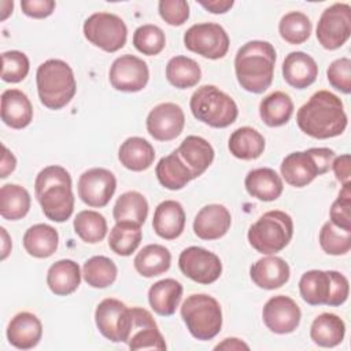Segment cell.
Wrapping results in <instances>:
<instances>
[{"instance_id": "cell-40", "label": "cell", "mask_w": 351, "mask_h": 351, "mask_svg": "<svg viewBox=\"0 0 351 351\" xmlns=\"http://www.w3.org/2000/svg\"><path fill=\"white\" fill-rule=\"evenodd\" d=\"M141 226L133 222L121 221L114 225L108 236V247L121 256L132 255L141 243Z\"/></svg>"}, {"instance_id": "cell-51", "label": "cell", "mask_w": 351, "mask_h": 351, "mask_svg": "<svg viewBox=\"0 0 351 351\" xmlns=\"http://www.w3.org/2000/svg\"><path fill=\"white\" fill-rule=\"evenodd\" d=\"M332 169L335 171V176L337 181H340L343 185L350 182V176H351V158L348 154L340 155L333 159L332 162Z\"/></svg>"}, {"instance_id": "cell-1", "label": "cell", "mask_w": 351, "mask_h": 351, "mask_svg": "<svg viewBox=\"0 0 351 351\" xmlns=\"http://www.w3.org/2000/svg\"><path fill=\"white\" fill-rule=\"evenodd\" d=\"M299 129L310 137L325 140L340 136L347 128L343 101L329 90L315 92L296 114Z\"/></svg>"}, {"instance_id": "cell-23", "label": "cell", "mask_w": 351, "mask_h": 351, "mask_svg": "<svg viewBox=\"0 0 351 351\" xmlns=\"http://www.w3.org/2000/svg\"><path fill=\"white\" fill-rule=\"evenodd\" d=\"M254 284L262 289H277L289 280V265L280 256L269 255L258 259L250 269Z\"/></svg>"}, {"instance_id": "cell-27", "label": "cell", "mask_w": 351, "mask_h": 351, "mask_svg": "<svg viewBox=\"0 0 351 351\" xmlns=\"http://www.w3.org/2000/svg\"><path fill=\"white\" fill-rule=\"evenodd\" d=\"M244 185L252 197L262 202H273L278 199L284 189L281 177L270 167L250 170L245 176Z\"/></svg>"}, {"instance_id": "cell-21", "label": "cell", "mask_w": 351, "mask_h": 351, "mask_svg": "<svg viewBox=\"0 0 351 351\" xmlns=\"http://www.w3.org/2000/svg\"><path fill=\"white\" fill-rule=\"evenodd\" d=\"M232 217L222 204H207L199 210L193 219V232L202 240H217L230 228Z\"/></svg>"}, {"instance_id": "cell-55", "label": "cell", "mask_w": 351, "mask_h": 351, "mask_svg": "<svg viewBox=\"0 0 351 351\" xmlns=\"http://www.w3.org/2000/svg\"><path fill=\"white\" fill-rule=\"evenodd\" d=\"M1 230V234H3V239H4V244H3V254H1V259H5L8 252H10V247H11V241L8 240V234L5 232L4 228H0Z\"/></svg>"}, {"instance_id": "cell-13", "label": "cell", "mask_w": 351, "mask_h": 351, "mask_svg": "<svg viewBox=\"0 0 351 351\" xmlns=\"http://www.w3.org/2000/svg\"><path fill=\"white\" fill-rule=\"evenodd\" d=\"M99 332L112 343H126L130 326V308L118 299H103L95 311Z\"/></svg>"}, {"instance_id": "cell-14", "label": "cell", "mask_w": 351, "mask_h": 351, "mask_svg": "<svg viewBox=\"0 0 351 351\" xmlns=\"http://www.w3.org/2000/svg\"><path fill=\"white\" fill-rule=\"evenodd\" d=\"M178 266L184 276L204 285L217 281L222 273L221 259L214 252L196 245L180 254Z\"/></svg>"}, {"instance_id": "cell-56", "label": "cell", "mask_w": 351, "mask_h": 351, "mask_svg": "<svg viewBox=\"0 0 351 351\" xmlns=\"http://www.w3.org/2000/svg\"><path fill=\"white\" fill-rule=\"evenodd\" d=\"M0 5L3 7V11H1V21L7 19V16L10 14H12V8H14V3L12 1H1Z\"/></svg>"}, {"instance_id": "cell-16", "label": "cell", "mask_w": 351, "mask_h": 351, "mask_svg": "<svg viewBox=\"0 0 351 351\" xmlns=\"http://www.w3.org/2000/svg\"><path fill=\"white\" fill-rule=\"evenodd\" d=\"M108 75L114 89L132 93L145 88L149 80V70L143 59L126 53L112 62Z\"/></svg>"}, {"instance_id": "cell-30", "label": "cell", "mask_w": 351, "mask_h": 351, "mask_svg": "<svg viewBox=\"0 0 351 351\" xmlns=\"http://www.w3.org/2000/svg\"><path fill=\"white\" fill-rule=\"evenodd\" d=\"M81 282L78 263L71 259H60L51 265L47 273V285L52 293L66 296L73 293Z\"/></svg>"}, {"instance_id": "cell-44", "label": "cell", "mask_w": 351, "mask_h": 351, "mask_svg": "<svg viewBox=\"0 0 351 351\" xmlns=\"http://www.w3.org/2000/svg\"><path fill=\"white\" fill-rule=\"evenodd\" d=\"M134 48L147 56L158 55L166 45L163 30L156 25H141L133 33Z\"/></svg>"}, {"instance_id": "cell-28", "label": "cell", "mask_w": 351, "mask_h": 351, "mask_svg": "<svg viewBox=\"0 0 351 351\" xmlns=\"http://www.w3.org/2000/svg\"><path fill=\"white\" fill-rule=\"evenodd\" d=\"M182 291L181 282L174 278L159 280L148 289V303L156 314L173 315L181 302Z\"/></svg>"}, {"instance_id": "cell-36", "label": "cell", "mask_w": 351, "mask_h": 351, "mask_svg": "<svg viewBox=\"0 0 351 351\" xmlns=\"http://www.w3.org/2000/svg\"><path fill=\"white\" fill-rule=\"evenodd\" d=\"M30 195L18 184H5L0 188V215L8 221L22 219L30 210Z\"/></svg>"}, {"instance_id": "cell-46", "label": "cell", "mask_w": 351, "mask_h": 351, "mask_svg": "<svg viewBox=\"0 0 351 351\" xmlns=\"http://www.w3.org/2000/svg\"><path fill=\"white\" fill-rule=\"evenodd\" d=\"M1 80L5 82L16 84L23 81L30 69L29 58L21 51H5L1 53Z\"/></svg>"}, {"instance_id": "cell-50", "label": "cell", "mask_w": 351, "mask_h": 351, "mask_svg": "<svg viewBox=\"0 0 351 351\" xmlns=\"http://www.w3.org/2000/svg\"><path fill=\"white\" fill-rule=\"evenodd\" d=\"M56 7L53 0H22L21 8L22 12L30 18L43 19L49 16Z\"/></svg>"}, {"instance_id": "cell-6", "label": "cell", "mask_w": 351, "mask_h": 351, "mask_svg": "<svg viewBox=\"0 0 351 351\" xmlns=\"http://www.w3.org/2000/svg\"><path fill=\"white\" fill-rule=\"evenodd\" d=\"M189 107L192 115L211 126V128H228L239 115L236 101L215 85H202L191 96Z\"/></svg>"}, {"instance_id": "cell-52", "label": "cell", "mask_w": 351, "mask_h": 351, "mask_svg": "<svg viewBox=\"0 0 351 351\" xmlns=\"http://www.w3.org/2000/svg\"><path fill=\"white\" fill-rule=\"evenodd\" d=\"M199 4L211 14H225L233 7L234 1L233 0H208V1L200 0Z\"/></svg>"}, {"instance_id": "cell-22", "label": "cell", "mask_w": 351, "mask_h": 351, "mask_svg": "<svg viewBox=\"0 0 351 351\" xmlns=\"http://www.w3.org/2000/svg\"><path fill=\"white\" fill-rule=\"evenodd\" d=\"M43 336L41 321L29 311L15 314L7 326V340L19 350H30L38 344Z\"/></svg>"}, {"instance_id": "cell-32", "label": "cell", "mask_w": 351, "mask_h": 351, "mask_svg": "<svg viewBox=\"0 0 351 351\" xmlns=\"http://www.w3.org/2000/svg\"><path fill=\"white\" fill-rule=\"evenodd\" d=\"M59 244V234L55 228L47 223H36L23 234V247L34 258L51 256Z\"/></svg>"}, {"instance_id": "cell-24", "label": "cell", "mask_w": 351, "mask_h": 351, "mask_svg": "<svg viewBox=\"0 0 351 351\" xmlns=\"http://www.w3.org/2000/svg\"><path fill=\"white\" fill-rule=\"evenodd\" d=\"M318 66L315 60L302 51L289 52L282 62V77L295 89H306L315 82Z\"/></svg>"}, {"instance_id": "cell-34", "label": "cell", "mask_w": 351, "mask_h": 351, "mask_svg": "<svg viewBox=\"0 0 351 351\" xmlns=\"http://www.w3.org/2000/svg\"><path fill=\"white\" fill-rule=\"evenodd\" d=\"M228 148L234 158L252 160L263 154L265 137L254 128L241 126L230 134Z\"/></svg>"}, {"instance_id": "cell-17", "label": "cell", "mask_w": 351, "mask_h": 351, "mask_svg": "<svg viewBox=\"0 0 351 351\" xmlns=\"http://www.w3.org/2000/svg\"><path fill=\"white\" fill-rule=\"evenodd\" d=\"M262 318L269 330L277 335H287L299 326L302 311L293 299L277 295L265 303Z\"/></svg>"}, {"instance_id": "cell-53", "label": "cell", "mask_w": 351, "mask_h": 351, "mask_svg": "<svg viewBox=\"0 0 351 351\" xmlns=\"http://www.w3.org/2000/svg\"><path fill=\"white\" fill-rule=\"evenodd\" d=\"M16 167V159L12 155V152L3 145V156H1V165H0V178L8 177L10 173H12Z\"/></svg>"}, {"instance_id": "cell-8", "label": "cell", "mask_w": 351, "mask_h": 351, "mask_svg": "<svg viewBox=\"0 0 351 351\" xmlns=\"http://www.w3.org/2000/svg\"><path fill=\"white\" fill-rule=\"evenodd\" d=\"M336 154L330 148H308L287 155L280 166L281 176L287 184L303 188L315 177L325 174L330 167Z\"/></svg>"}, {"instance_id": "cell-48", "label": "cell", "mask_w": 351, "mask_h": 351, "mask_svg": "<svg viewBox=\"0 0 351 351\" xmlns=\"http://www.w3.org/2000/svg\"><path fill=\"white\" fill-rule=\"evenodd\" d=\"M326 75L335 89L346 95L351 92V60L348 58L333 60L326 70Z\"/></svg>"}, {"instance_id": "cell-4", "label": "cell", "mask_w": 351, "mask_h": 351, "mask_svg": "<svg viewBox=\"0 0 351 351\" xmlns=\"http://www.w3.org/2000/svg\"><path fill=\"white\" fill-rule=\"evenodd\" d=\"M40 101L49 110H60L71 101L77 84L71 67L60 59H48L36 73Z\"/></svg>"}, {"instance_id": "cell-33", "label": "cell", "mask_w": 351, "mask_h": 351, "mask_svg": "<svg viewBox=\"0 0 351 351\" xmlns=\"http://www.w3.org/2000/svg\"><path fill=\"white\" fill-rule=\"evenodd\" d=\"M171 263L170 251L160 244H148L137 252L133 265L138 274L151 278L166 273Z\"/></svg>"}, {"instance_id": "cell-7", "label": "cell", "mask_w": 351, "mask_h": 351, "mask_svg": "<svg viewBox=\"0 0 351 351\" xmlns=\"http://www.w3.org/2000/svg\"><path fill=\"white\" fill-rule=\"evenodd\" d=\"M293 236V221L281 210L265 213L248 229V241L261 254L274 255L282 251Z\"/></svg>"}, {"instance_id": "cell-5", "label": "cell", "mask_w": 351, "mask_h": 351, "mask_svg": "<svg viewBox=\"0 0 351 351\" xmlns=\"http://www.w3.org/2000/svg\"><path fill=\"white\" fill-rule=\"evenodd\" d=\"M299 292L307 304L340 306L348 298L350 284L336 270H308L299 280Z\"/></svg>"}, {"instance_id": "cell-41", "label": "cell", "mask_w": 351, "mask_h": 351, "mask_svg": "<svg viewBox=\"0 0 351 351\" xmlns=\"http://www.w3.org/2000/svg\"><path fill=\"white\" fill-rule=\"evenodd\" d=\"M118 269L112 259L96 255L89 258L82 266V276L88 285L93 288H107L117 280Z\"/></svg>"}, {"instance_id": "cell-15", "label": "cell", "mask_w": 351, "mask_h": 351, "mask_svg": "<svg viewBox=\"0 0 351 351\" xmlns=\"http://www.w3.org/2000/svg\"><path fill=\"white\" fill-rule=\"evenodd\" d=\"M78 197L89 207H104L117 189L115 176L103 167H93L84 171L78 178Z\"/></svg>"}, {"instance_id": "cell-29", "label": "cell", "mask_w": 351, "mask_h": 351, "mask_svg": "<svg viewBox=\"0 0 351 351\" xmlns=\"http://www.w3.org/2000/svg\"><path fill=\"white\" fill-rule=\"evenodd\" d=\"M118 159L123 167L132 171H143L151 167L155 159V149L143 137L126 138L118 151Z\"/></svg>"}, {"instance_id": "cell-42", "label": "cell", "mask_w": 351, "mask_h": 351, "mask_svg": "<svg viewBox=\"0 0 351 351\" xmlns=\"http://www.w3.org/2000/svg\"><path fill=\"white\" fill-rule=\"evenodd\" d=\"M73 226L78 237L89 244L100 243L107 234L106 218L93 210L80 211L74 218Z\"/></svg>"}, {"instance_id": "cell-9", "label": "cell", "mask_w": 351, "mask_h": 351, "mask_svg": "<svg viewBox=\"0 0 351 351\" xmlns=\"http://www.w3.org/2000/svg\"><path fill=\"white\" fill-rule=\"evenodd\" d=\"M181 317L189 333L202 341L214 339L222 328L221 306L206 293L189 295L181 306Z\"/></svg>"}, {"instance_id": "cell-2", "label": "cell", "mask_w": 351, "mask_h": 351, "mask_svg": "<svg viewBox=\"0 0 351 351\" xmlns=\"http://www.w3.org/2000/svg\"><path fill=\"white\" fill-rule=\"evenodd\" d=\"M70 173L58 165L44 167L36 177L34 193L44 215L53 222L67 221L74 211Z\"/></svg>"}, {"instance_id": "cell-26", "label": "cell", "mask_w": 351, "mask_h": 351, "mask_svg": "<svg viewBox=\"0 0 351 351\" xmlns=\"http://www.w3.org/2000/svg\"><path fill=\"white\" fill-rule=\"evenodd\" d=\"M33 119V106L27 95L19 89L1 93V121L12 129H23Z\"/></svg>"}, {"instance_id": "cell-25", "label": "cell", "mask_w": 351, "mask_h": 351, "mask_svg": "<svg viewBox=\"0 0 351 351\" xmlns=\"http://www.w3.org/2000/svg\"><path fill=\"white\" fill-rule=\"evenodd\" d=\"M155 233L165 240H174L181 236L185 228V211L176 200H165L155 208L152 218Z\"/></svg>"}, {"instance_id": "cell-54", "label": "cell", "mask_w": 351, "mask_h": 351, "mask_svg": "<svg viewBox=\"0 0 351 351\" xmlns=\"http://www.w3.org/2000/svg\"><path fill=\"white\" fill-rule=\"evenodd\" d=\"M215 350H250L248 344L236 337H228L214 347Z\"/></svg>"}, {"instance_id": "cell-11", "label": "cell", "mask_w": 351, "mask_h": 351, "mask_svg": "<svg viewBox=\"0 0 351 351\" xmlns=\"http://www.w3.org/2000/svg\"><path fill=\"white\" fill-rule=\"evenodd\" d=\"M229 36L219 23L192 25L184 34V45L191 52L207 59H221L229 51Z\"/></svg>"}, {"instance_id": "cell-37", "label": "cell", "mask_w": 351, "mask_h": 351, "mask_svg": "<svg viewBox=\"0 0 351 351\" xmlns=\"http://www.w3.org/2000/svg\"><path fill=\"white\" fill-rule=\"evenodd\" d=\"M155 174L160 185L170 191L182 189L189 181L193 180L192 174L174 151L170 155L160 158L155 167Z\"/></svg>"}, {"instance_id": "cell-35", "label": "cell", "mask_w": 351, "mask_h": 351, "mask_svg": "<svg viewBox=\"0 0 351 351\" xmlns=\"http://www.w3.org/2000/svg\"><path fill=\"white\" fill-rule=\"evenodd\" d=\"M293 114V101L285 92L276 90L261 100L259 115L262 121L270 126L277 128L285 125Z\"/></svg>"}, {"instance_id": "cell-47", "label": "cell", "mask_w": 351, "mask_h": 351, "mask_svg": "<svg viewBox=\"0 0 351 351\" xmlns=\"http://www.w3.org/2000/svg\"><path fill=\"white\" fill-rule=\"evenodd\" d=\"M330 222L343 229L351 232V184L343 185L337 199L330 206Z\"/></svg>"}, {"instance_id": "cell-3", "label": "cell", "mask_w": 351, "mask_h": 351, "mask_svg": "<svg viewBox=\"0 0 351 351\" xmlns=\"http://www.w3.org/2000/svg\"><path fill=\"white\" fill-rule=\"evenodd\" d=\"M276 64L274 47L262 40H252L239 48L234 56V73L243 89L263 93L273 81Z\"/></svg>"}, {"instance_id": "cell-10", "label": "cell", "mask_w": 351, "mask_h": 351, "mask_svg": "<svg viewBox=\"0 0 351 351\" xmlns=\"http://www.w3.org/2000/svg\"><path fill=\"white\" fill-rule=\"evenodd\" d=\"M84 36L95 47L111 53L125 47L128 27L115 14L95 12L84 22Z\"/></svg>"}, {"instance_id": "cell-20", "label": "cell", "mask_w": 351, "mask_h": 351, "mask_svg": "<svg viewBox=\"0 0 351 351\" xmlns=\"http://www.w3.org/2000/svg\"><path fill=\"white\" fill-rule=\"evenodd\" d=\"M180 160L189 170L193 180L202 176L214 160L213 145L200 136H188L180 147L174 149Z\"/></svg>"}, {"instance_id": "cell-45", "label": "cell", "mask_w": 351, "mask_h": 351, "mask_svg": "<svg viewBox=\"0 0 351 351\" xmlns=\"http://www.w3.org/2000/svg\"><path fill=\"white\" fill-rule=\"evenodd\" d=\"M319 245L328 255H344L351 250V232L328 221L319 230Z\"/></svg>"}, {"instance_id": "cell-19", "label": "cell", "mask_w": 351, "mask_h": 351, "mask_svg": "<svg viewBox=\"0 0 351 351\" xmlns=\"http://www.w3.org/2000/svg\"><path fill=\"white\" fill-rule=\"evenodd\" d=\"M145 125L147 132L155 140L170 141L182 133L185 115L178 104L160 103L149 111Z\"/></svg>"}, {"instance_id": "cell-12", "label": "cell", "mask_w": 351, "mask_h": 351, "mask_svg": "<svg viewBox=\"0 0 351 351\" xmlns=\"http://www.w3.org/2000/svg\"><path fill=\"white\" fill-rule=\"evenodd\" d=\"M317 40L329 51L340 48L351 34V7L335 3L325 8L317 23Z\"/></svg>"}, {"instance_id": "cell-49", "label": "cell", "mask_w": 351, "mask_h": 351, "mask_svg": "<svg viewBox=\"0 0 351 351\" xmlns=\"http://www.w3.org/2000/svg\"><path fill=\"white\" fill-rule=\"evenodd\" d=\"M158 10L160 18L171 26H181L189 18V4L185 0H160Z\"/></svg>"}, {"instance_id": "cell-31", "label": "cell", "mask_w": 351, "mask_h": 351, "mask_svg": "<svg viewBox=\"0 0 351 351\" xmlns=\"http://www.w3.org/2000/svg\"><path fill=\"white\" fill-rule=\"evenodd\" d=\"M346 335L344 321L333 313H322L314 318L310 328L311 340L319 347H336Z\"/></svg>"}, {"instance_id": "cell-18", "label": "cell", "mask_w": 351, "mask_h": 351, "mask_svg": "<svg viewBox=\"0 0 351 351\" xmlns=\"http://www.w3.org/2000/svg\"><path fill=\"white\" fill-rule=\"evenodd\" d=\"M126 344L130 350H166V343L151 313L143 307L130 308V326Z\"/></svg>"}, {"instance_id": "cell-38", "label": "cell", "mask_w": 351, "mask_h": 351, "mask_svg": "<svg viewBox=\"0 0 351 351\" xmlns=\"http://www.w3.org/2000/svg\"><path fill=\"white\" fill-rule=\"evenodd\" d=\"M166 78L173 86L178 89H188L197 85L202 78V70L196 60L178 55L167 62Z\"/></svg>"}, {"instance_id": "cell-39", "label": "cell", "mask_w": 351, "mask_h": 351, "mask_svg": "<svg viewBox=\"0 0 351 351\" xmlns=\"http://www.w3.org/2000/svg\"><path fill=\"white\" fill-rule=\"evenodd\" d=\"M148 215V202L137 191H128L122 193L112 208V217L115 222L128 221L137 225H143Z\"/></svg>"}, {"instance_id": "cell-43", "label": "cell", "mask_w": 351, "mask_h": 351, "mask_svg": "<svg viewBox=\"0 0 351 351\" xmlns=\"http://www.w3.org/2000/svg\"><path fill=\"white\" fill-rule=\"evenodd\" d=\"M311 30V21L306 14L300 11H291L285 14L278 23V32L281 38L292 45H299L307 41Z\"/></svg>"}]
</instances>
